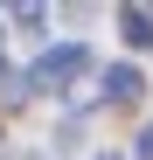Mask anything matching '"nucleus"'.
I'll return each mask as SVG.
<instances>
[{"label": "nucleus", "mask_w": 153, "mask_h": 160, "mask_svg": "<svg viewBox=\"0 0 153 160\" xmlns=\"http://www.w3.org/2000/svg\"><path fill=\"white\" fill-rule=\"evenodd\" d=\"M132 153H139V160H153V125H146L139 139H132Z\"/></svg>", "instance_id": "20e7f679"}, {"label": "nucleus", "mask_w": 153, "mask_h": 160, "mask_svg": "<svg viewBox=\"0 0 153 160\" xmlns=\"http://www.w3.org/2000/svg\"><path fill=\"white\" fill-rule=\"evenodd\" d=\"M132 98H139V70L132 63H111L105 70V104H132Z\"/></svg>", "instance_id": "f03ea898"}, {"label": "nucleus", "mask_w": 153, "mask_h": 160, "mask_svg": "<svg viewBox=\"0 0 153 160\" xmlns=\"http://www.w3.org/2000/svg\"><path fill=\"white\" fill-rule=\"evenodd\" d=\"M84 70H91V49L84 42H63V49H42V56L21 70V84L28 91H63L70 77H84Z\"/></svg>", "instance_id": "f257e3e1"}, {"label": "nucleus", "mask_w": 153, "mask_h": 160, "mask_svg": "<svg viewBox=\"0 0 153 160\" xmlns=\"http://www.w3.org/2000/svg\"><path fill=\"white\" fill-rule=\"evenodd\" d=\"M118 35L132 42V49H153V14H146V7H125V14H118Z\"/></svg>", "instance_id": "7ed1b4c3"}, {"label": "nucleus", "mask_w": 153, "mask_h": 160, "mask_svg": "<svg viewBox=\"0 0 153 160\" xmlns=\"http://www.w3.org/2000/svg\"><path fill=\"white\" fill-rule=\"evenodd\" d=\"M97 160H118V153H97Z\"/></svg>", "instance_id": "39448f33"}]
</instances>
